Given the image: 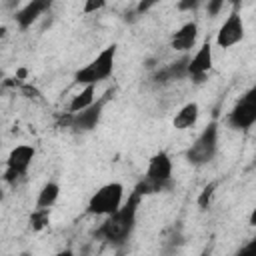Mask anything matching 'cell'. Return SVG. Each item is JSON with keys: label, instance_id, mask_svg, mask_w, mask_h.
Segmentation results:
<instances>
[{"label": "cell", "instance_id": "obj_18", "mask_svg": "<svg viewBox=\"0 0 256 256\" xmlns=\"http://www.w3.org/2000/svg\"><path fill=\"white\" fill-rule=\"evenodd\" d=\"M216 186H218V182H210V184H206L204 186V190L198 194V208L200 210H206L208 206H210V200H212V196H214V190H216Z\"/></svg>", "mask_w": 256, "mask_h": 256}, {"label": "cell", "instance_id": "obj_20", "mask_svg": "<svg viewBox=\"0 0 256 256\" xmlns=\"http://www.w3.org/2000/svg\"><path fill=\"white\" fill-rule=\"evenodd\" d=\"M106 6V0H86L84 2V12L86 14H92V12H98Z\"/></svg>", "mask_w": 256, "mask_h": 256}, {"label": "cell", "instance_id": "obj_5", "mask_svg": "<svg viewBox=\"0 0 256 256\" xmlns=\"http://www.w3.org/2000/svg\"><path fill=\"white\" fill-rule=\"evenodd\" d=\"M122 200H124V186L120 182H108L92 194L86 212L96 216H108L122 206Z\"/></svg>", "mask_w": 256, "mask_h": 256}, {"label": "cell", "instance_id": "obj_6", "mask_svg": "<svg viewBox=\"0 0 256 256\" xmlns=\"http://www.w3.org/2000/svg\"><path fill=\"white\" fill-rule=\"evenodd\" d=\"M112 98V90H106L98 100H94L90 106L78 110V112H70V124L68 128L72 132H90L98 126L100 118H102V112H104V106L106 102Z\"/></svg>", "mask_w": 256, "mask_h": 256}, {"label": "cell", "instance_id": "obj_23", "mask_svg": "<svg viewBox=\"0 0 256 256\" xmlns=\"http://www.w3.org/2000/svg\"><path fill=\"white\" fill-rule=\"evenodd\" d=\"M20 88H22V92H24L28 98H38V96H40V92H38L34 86H30V84H20Z\"/></svg>", "mask_w": 256, "mask_h": 256}, {"label": "cell", "instance_id": "obj_25", "mask_svg": "<svg viewBox=\"0 0 256 256\" xmlns=\"http://www.w3.org/2000/svg\"><path fill=\"white\" fill-rule=\"evenodd\" d=\"M154 64H156V60H154V58H150V60H146V62H144V66H146L148 70H152V68H154Z\"/></svg>", "mask_w": 256, "mask_h": 256}, {"label": "cell", "instance_id": "obj_3", "mask_svg": "<svg viewBox=\"0 0 256 256\" xmlns=\"http://www.w3.org/2000/svg\"><path fill=\"white\" fill-rule=\"evenodd\" d=\"M118 46L110 44L106 46L94 60H90L84 68H80L74 74V82L76 84H96L100 80H106L112 72H114V58H116Z\"/></svg>", "mask_w": 256, "mask_h": 256}, {"label": "cell", "instance_id": "obj_10", "mask_svg": "<svg viewBox=\"0 0 256 256\" xmlns=\"http://www.w3.org/2000/svg\"><path fill=\"white\" fill-rule=\"evenodd\" d=\"M212 68V44L210 40H206L198 52L194 54V58L188 60V76L192 78L194 84H202L206 80V74Z\"/></svg>", "mask_w": 256, "mask_h": 256}, {"label": "cell", "instance_id": "obj_28", "mask_svg": "<svg viewBox=\"0 0 256 256\" xmlns=\"http://www.w3.org/2000/svg\"><path fill=\"white\" fill-rule=\"evenodd\" d=\"M2 200H4V190L0 188V202H2Z\"/></svg>", "mask_w": 256, "mask_h": 256}, {"label": "cell", "instance_id": "obj_4", "mask_svg": "<svg viewBox=\"0 0 256 256\" xmlns=\"http://www.w3.org/2000/svg\"><path fill=\"white\" fill-rule=\"evenodd\" d=\"M216 150H218V122L212 120L186 150V160L192 166H204L216 156Z\"/></svg>", "mask_w": 256, "mask_h": 256}, {"label": "cell", "instance_id": "obj_11", "mask_svg": "<svg viewBox=\"0 0 256 256\" xmlns=\"http://www.w3.org/2000/svg\"><path fill=\"white\" fill-rule=\"evenodd\" d=\"M52 2L54 0H30L26 6H22L18 12H16V24L22 28V30H26L28 26H32L46 10H50V6H52Z\"/></svg>", "mask_w": 256, "mask_h": 256}, {"label": "cell", "instance_id": "obj_14", "mask_svg": "<svg viewBox=\"0 0 256 256\" xmlns=\"http://www.w3.org/2000/svg\"><path fill=\"white\" fill-rule=\"evenodd\" d=\"M198 114H200V108H198V104L196 102H188V104H184L180 110H178V114L174 116V128L176 130H186V128H192L194 124H196V120H198Z\"/></svg>", "mask_w": 256, "mask_h": 256}, {"label": "cell", "instance_id": "obj_2", "mask_svg": "<svg viewBox=\"0 0 256 256\" xmlns=\"http://www.w3.org/2000/svg\"><path fill=\"white\" fill-rule=\"evenodd\" d=\"M170 186H172V160H170V156L164 150H160V152H156L150 158L148 168H146V174L136 184L134 190L140 196H144V194L162 192V190H166Z\"/></svg>", "mask_w": 256, "mask_h": 256}, {"label": "cell", "instance_id": "obj_8", "mask_svg": "<svg viewBox=\"0 0 256 256\" xmlns=\"http://www.w3.org/2000/svg\"><path fill=\"white\" fill-rule=\"evenodd\" d=\"M256 122V88H250L230 110L228 124L236 130H248Z\"/></svg>", "mask_w": 256, "mask_h": 256}, {"label": "cell", "instance_id": "obj_1", "mask_svg": "<svg viewBox=\"0 0 256 256\" xmlns=\"http://www.w3.org/2000/svg\"><path fill=\"white\" fill-rule=\"evenodd\" d=\"M140 194L134 190L128 200L112 214L106 216V220L100 224V228L96 230V238L112 244V246H120L124 244L130 234L134 232L136 226V212H138V204H140Z\"/></svg>", "mask_w": 256, "mask_h": 256}, {"label": "cell", "instance_id": "obj_17", "mask_svg": "<svg viewBox=\"0 0 256 256\" xmlns=\"http://www.w3.org/2000/svg\"><path fill=\"white\" fill-rule=\"evenodd\" d=\"M50 222V208H36L32 214H30V228L40 232L48 226Z\"/></svg>", "mask_w": 256, "mask_h": 256}, {"label": "cell", "instance_id": "obj_27", "mask_svg": "<svg viewBox=\"0 0 256 256\" xmlns=\"http://www.w3.org/2000/svg\"><path fill=\"white\" fill-rule=\"evenodd\" d=\"M6 32H8V30H6V26H0V38H4V36H6Z\"/></svg>", "mask_w": 256, "mask_h": 256}, {"label": "cell", "instance_id": "obj_13", "mask_svg": "<svg viewBox=\"0 0 256 256\" xmlns=\"http://www.w3.org/2000/svg\"><path fill=\"white\" fill-rule=\"evenodd\" d=\"M196 38H198V24L196 22H186L180 30H176L172 34L170 46L178 52H188L190 48H194Z\"/></svg>", "mask_w": 256, "mask_h": 256}, {"label": "cell", "instance_id": "obj_16", "mask_svg": "<svg viewBox=\"0 0 256 256\" xmlns=\"http://www.w3.org/2000/svg\"><path fill=\"white\" fill-rule=\"evenodd\" d=\"M92 102H94V84H84V90L78 92V94L72 98V102H70V106H68V112H78V110L90 106Z\"/></svg>", "mask_w": 256, "mask_h": 256}, {"label": "cell", "instance_id": "obj_30", "mask_svg": "<svg viewBox=\"0 0 256 256\" xmlns=\"http://www.w3.org/2000/svg\"><path fill=\"white\" fill-rule=\"evenodd\" d=\"M0 146H2V140H0Z\"/></svg>", "mask_w": 256, "mask_h": 256}, {"label": "cell", "instance_id": "obj_12", "mask_svg": "<svg viewBox=\"0 0 256 256\" xmlns=\"http://www.w3.org/2000/svg\"><path fill=\"white\" fill-rule=\"evenodd\" d=\"M188 60H190L188 56H182L180 60H176V62L168 64L166 68H162V70L154 72V76H152L154 84H168V82H174V80H182V78H186V76H188Z\"/></svg>", "mask_w": 256, "mask_h": 256}, {"label": "cell", "instance_id": "obj_19", "mask_svg": "<svg viewBox=\"0 0 256 256\" xmlns=\"http://www.w3.org/2000/svg\"><path fill=\"white\" fill-rule=\"evenodd\" d=\"M222 6H224V0H208V2H206V12H208V16H210V18L218 16L220 10H222Z\"/></svg>", "mask_w": 256, "mask_h": 256}, {"label": "cell", "instance_id": "obj_9", "mask_svg": "<svg viewBox=\"0 0 256 256\" xmlns=\"http://www.w3.org/2000/svg\"><path fill=\"white\" fill-rule=\"evenodd\" d=\"M242 38H244V22H242V16L238 14V8H232L230 16L224 20V24L218 30L216 44L218 48H230L238 44Z\"/></svg>", "mask_w": 256, "mask_h": 256}, {"label": "cell", "instance_id": "obj_24", "mask_svg": "<svg viewBox=\"0 0 256 256\" xmlns=\"http://www.w3.org/2000/svg\"><path fill=\"white\" fill-rule=\"evenodd\" d=\"M26 76H28V70L26 68H18L16 70V80H24Z\"/></svg>", "mask_w": 256, "mask_h": 256}, {"label": "cell", "instance_id": "obj_29", "mask_svg": "<svg viewBox=\"0 0 256 256\" xmlns=\"http://www.w3.org/2000/svg\"><path fill=\"white\" fill-rule=\"evenodd\" d=\"M2 76H4V74H2V70H0V78H2Z\"/></svg>", "mask_w": 256, "mask_h": 256}, {"label": "cell", "instance_id": "obj_21", "mask_svg": "<svg viewBox=\"0 0 256 256\" xmlns=\"http://www.w3.org/2000/svg\"><path fill=\"white\" fill-rule=\"evenodd\" d=\"M158 2H160V0H140V2H138V6L134 8V12H136L138 16H142V14H146L152 6H156Z\"/></svg>", "mask_w": 256, "mask_h": 256}, {"label": "cell", "instance_id": "obj_15", "mask_svg": "<svg viewBox=\"0 0 256 256\" xmlns=\"http://www.w3.org/2000/svg\"><path fill=\"white\" fill-rule=\"evenodd\" d=\"M58 194H60V186L56 182H46L38 194V200H36V208H50L56 200H58Z\"/></svg>", "mask_w": 256, "mask_h": 256}, {"label": "cell", "instance_id": "obj_22", "mask_svg": "<svg viewBox=\"0 0 256 256\" xmlns=\"http://www.w3.org/2000/svg\"><path fill=\"white\" fill-rule=\"evenodd\" d=\"M200 6V0H180L178 4H176V8L180 10V12H188V10H196Z\"/></svg>", "mask_w": 256, "mask_h": 256}, {"label": "cell", "instance_id": "obj_7", "mask_svg": "<svg viewBox=\"0 0 256 256\" xmlns=\"http://www.w3.org/2000/svg\"><path fill=\"white\" fill-rule=\"evenodd\" d=\"M36 150L28 144H18L16 148L10 150L8 160H6V172H4V182L8 184H16L22 176H26L28 166L34 160Z\"/></svg>", "mask_w": 256, "mask_h": 256}, {"label": "cell", "instance_id": "obj_26", "mask_svg": "<svg viewBox=\"0 0 256 256\" xmlns=\"http://www.w3.org/2000/svg\"><path fill=\"white\" fill-rule=\"evenodd\" d=\"M250 226H256V212H252L250 216Z\"/></svg>", "mask_w": 256, "mask_h": 256}]
</instances>
